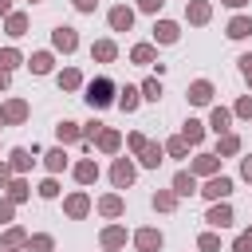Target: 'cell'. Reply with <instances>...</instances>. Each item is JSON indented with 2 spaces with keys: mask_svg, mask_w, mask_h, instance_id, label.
<instances>
[{
  "mask_svg": "<svg viewBox=\"0 0 252 252\" xmlns=\"http://www.w3.org/2000/svg\"><path fill=\"white\" fill-rule=\"evenodd\" d=\"M87 102H91V106H106V102H114V83H110V79H94V83L87 87Z\"/></svg>",
  "mask_w": 252,
  "mask_h": 252,
  "instance_id": "obj_1",
  "label": "cell"
},
{
  "mask_svg": "<svg viewBox=\"0 0 252 252\" xmlns=\"http://www.w3.org/2000/svg\"><path fill=\"white\" fill-rule=\"evenodd\" d=\"M201 193H205L209 201H220V197H228V193H232V181H228V177H213Z\"/></svg>",
  "mask_w": 252,
  "mask_h": 252,
  "instance_id": "obj_2",
  "label": "cell"
},
{
  "mask_svg": "<svg viewBox=\"0 0 252 252\" xmlns=\"http://www.w3.org/2000/svg\"><path fill=\"white\" fill-rule=\"evenodd\" d=\"M134 244H138L142 252H158V248H161V232H158V228H142V232L134 236Z\"/></svg>",
  "mask_w": 252,
  "mask_h": 252,
  "instance_id": "obj_3",
  "label": "cell"
},
{
  "mask_svg": "<svg viewBox=\"0 0 252 252\" xmlns=\"http://www.w3.org/2000/svg\"><path fill=\"white\" fill-rule=\"evenodd\" d=\"M110 177H114V185H118V189H126V185L134 181V165H130V161H114Z\"/></svg>",
  "mask_w": 252,
  "mask_h": 252,
  "instance_id": "obj_4",
  "label": "cell"
},
{
  "mask_svg": "<svg viewBox=\"0 0 252 252\" xmlns=\"http://www.w3.org/2000/svg\"><path fill=\"white\" fill-rule=\"evenodd\" d=\"M130 24H134V12L130 8H114L110 12V28L114 32H130Z\"/></svg>",
  "mask_w": 252,
  "mask_h": 252,
  "instance_id": "obj_5",
  "label": "cell"
},
{
  "mask_svg": "<svg viewBox=\"0 0 252 252\" xmlns=\"http://www.w3.org/2000/svg\"><path fill=\"white\" fill-rule=\"evenodd\" d=\"M205 220H209V224H217V228H224V224H232V209H228V205H213Z\"/></svg>",
  "mask_w": 252,
  "mask_h": 252,
  "instance_id": "obj_6",
  "label": "cell"
},
{
  "mask_svg": "<svg viewBox=\"0 0 252 252\" xmlns=\"http://www.w3.org/2000/svg\"><path fill=\"white\" fill-rule=\"evenodd\" d=\"M75 43H79V35L71 28H55V47L59 51H75Z\"/></svg>",
  "mask_w": 252,
  "mask_h": 252,
  "instance_id": "obj_7",
  "label": "cell"
},
{
  "mask_svg": "<svg viewBox=\"0 0 252 252\" xmlns=\"http://www.w3.org/2000/svg\"><path fill=\"white\" fill-rule=\"evenodd\" d=\"M189 98H193V102H201V106H205V102H209V98H213V83H205V79H201V83H193V87H189Z\"/></svg>",
  "mask_w": 252,
  "mask_h": 252,
  "instance_id": "obj_8",
  "label": "cell"
},
{
  "mask_svg": "<svg viewBox=\"0 0 252 252\" xmlns=\"http://www.w3.org/2000/svg\"><path fill=\"white\" fill-rule=\"evenodd\" d=\"M173 189H177L181 197H189V193H197V181H193V173H185V169H181V173L173 177Z\"/></svg>",
  "mask_w": 252,
  "mask_h": 252,
  "instance_id": "obj_9",
  "label": "cell"
},
{
  "mask_svg": "<svg viewBox=\"0 0 252 252\" xmlns=\"http://www.w3.org/2000/svg\"><path fill=\"white\" fill-rule=\"evenodd\" d=\"M248 32H252V20H248V16H236V20L228 24V35H232V39H244Z\"/></svg>",
  "mask_w": 252,
  "mask_h": 252,
  "instance_id": "obj_10",
  "label": "cell"
},
{
  "mask_svg": "<svg viewBox=\"0 0 252 252\" xmlns=\"http://www.w3.org/2000/svg\"><path fill=\"white\" fill-rule=\"evenodd\" d=\"M91 209V201H87V193H75V197H67V213L71 217H83Z\"/></svg>",
  "mask_w": 252,
  "mask_h": 252,
  "instance_id": "obj_11",
  "label": "cell"
},
{
  "mask_svg": "<svg viewBox=\"0 0 252 252\" xmlns=\"http://www.w3.org/2000/svg\"><path fill=\"white\" fill-rule=\"evenodd\" d=\"M154 35H158L161 43H173V39H177V24H169V20H161V24L154 28Z\"/></svg>",
  "mask_w": 252,
  "mask_h": 252,
  "instance_id": "obj_12",
  "label": "cell"
},
{
  "mask_svg": "<svg viewBox=\"0 0 252 252\" xmlns=\"http://www.w3.org/2000/svg\"><path fill=\"white\" fill-rule=\"evenodd\" d=\"M75 177H79L83 185H91V181L98 177V169H94V161H79V169H75Z\"/></svg>",
  "mask_w": 252,
  "mask_h": 252,
  "instance_id": "obj_13",
  "label": "cell"
},
{
  "mask_svg": "<svg viewBox=\"0 0 252 252\" xmlns=\"http://www.w3.org/2000/svg\"><path fill=\"white\" fill-rule=\"evenodd\" d=\"M32 71H35V75H47V71H51V55H47V51L32 55Z\"/></svg>",
  "mask_w": 252,
  "mask_h": 252,
  "instance_id": "obj_14",
  "label": "cell"
},
{
  "mask_svg": "<svg viewBox=\"0 0 252 252\" xmlns=\"http://www.w3.org/2000/svg\"><path fill=\"white\" fill-rule=\"evenodd\" d=\"M24 114H28V106H24V102H20V98H16V102H8V106H4V118H8V122H20V118H24Z\"/></svg>",
  "mask_w": 252,
  "mask_h": 252,
  "instance_id": "obj_15",
  "label": "cell"
},
{
  "mask_svg": "<svg viewBox=\"0 0 252 252\" xmlns=\"http://www.w3.org/2000/svg\"><path fill=\"white\" fill-rule=\"evenodd\" d=\"M228 122H232V114L217 106V110H213V130H217V134H224V130H228Z\"/></svg>",
  "mask_w": 252,
  "mask_h": 252,
  "instance_id": "obj_16",
  "label": "cell"
},
{
  "mask_svg": "<svg viewBox=\"0 0 252 252\" xmlns=\"http://www.w3.org/2000/svg\"><path fill=\"white\" fill-rule=\"evenodd\" d=\"M213 169H217V158H213V154H201V158L193 161V173H213Z\"/></svg>",
  "mask_w": 252,
  "mask_h": 252,
  "instance_id": "obj_17",
  "label": "cell"
},
{
  "mask_svg": "<svg viewBox=\"0 0 252 252\" xmlns=\"http://www.w3.org/2000/svg\"><path fill=\"white\" fill-rule=\"evenodd\" d=\"M102 244H106V248H118V244H126V232H122V228H106V232H102Z\"/></svg>",
  "mask_w": 252,
  "mask_h": 252,
  "instance_id": "obj_18",
  "label": "cell"
},
{
  "mask_svg": "<svg viewBox=\"0 0 252 252\" xmlns=\"http://www.w3.org/2000/svg\"><path fill=\"white\" fill-rule=\"evenodd\" d=\"M189 20H193V24H205V20H209V4H201V0L189 4Z\"/></svg>",
  "mask_w": 252,
  "mask_h": 252,
  "instance_id": "obj_19",
  "label": "cell"
},
{
  "mask_svg": "<svg viewBox=\"0 0 252 252\" xmlns=\"http://www.w3.org/2000/svg\"><path fill=\"white\" fill-rule=\"evenodd\" d=\"M98 209H102L106 217H118V213H122V201H118V197H102V201H98Z\"/></svg>",
  "mask_w": 252,
  "mask_h": 252,
  "instance_id": "obj_20",
  "label": "cell"
},
{
  "mask_svg": "<svg viewBox=\"0 0 252 252\" xmlns=\"http://www.w3.org/2000/svg\"><path fill=\"white\" fill-rule=\"evenodd\" d=\"M94 59L110 63V59H114V43H106V39H102V43H94Z\"/></svg>",
  "mask_w": 252,
  "mask_h": 252,
  "instance_id": "obj_21",
  "label": "cell"
},
{
  "mask_svg": "<svg viewBox=\"0 0 252 252\" xmlns=\"http://www.w3.org/2000/svg\"><path fill=\"white\" fill-rule=\"evenodd\" d=\"M134 63H154V47L150 43H138L134 47Z\"/></svg>",
  "mask_w": 252,
  "mask_h": 252,
  "instance_id": "obj_22",
  "label": "cell"
},
{
  "mask_svg": "<svg viewBox=\"0 0 252 252\" xmlns=\"http://www.w3.org/2000/svg\"><path fill=\"white\" fill-rule=\"evenodd\" d=\"M118 106H122V110H134V106H138V91H134V87H126V91H122V98H118Z\"/></svg>",
  "mask_w": 252,
  "mask_h": 252,
  "instance_id": "obj_23",
  "label": "cell"
},
{
  "mask_svg": "<svg viewBox=\"0 0 252 252\" xmlns=\"http://www.w3.org/2000/svg\"><path fill=\"white\" fill-rule=\"evenodd\" d=\"M201 134H205V130H201V122H193V118H189V122H185V134H181V138H185V142H201Z\"/></svg>",
  "mask_w": 252,
  "mask_h": 252,
  "instance_id": "obj_24",
  "label": "cell"
},
{
  "mask_svg": "<svg viewBox=\"0 0 252 252\" xmlns=\"http://www.w3.org/2000/svg\"><path fill=\"white\" fill-rule=\"evenodd\" d=\"M98 146L102 150H118V134L114 130H98Z\"/></svg>",
  "mask_w": 252,
  "mask_h": 252,
  "instance_id": "obj_25",
  "label": "cell"
},
{
  "mask_svg": "<svg viewBox=\"0 0 252 252\" xmlns=\"http://www.w3.org/2000/svg\"><path fill=\"white\" fill-rule=\"evenodd\" d=\"M142 161H146V165H158V161H161V146H150V142H146V150H142Z\"/></svg>",
  "mask_w": 252,
  "mask_h": 252,
  "instance_id": "obj_26",
  "label": "cell"
},
{
  "mask_svg": "<svg viewBox=\"0 0 252 252\" xmlns=\"http://www.w3.org/2000/svg\"><path fill=\"white\" fill-rule=\"evenodd\" d=\"M32 165V154L28 150H12V169H28Z\"/></svg>",
  "mask_w": 252,
  "mask_h": 252,
  "instance_id": "obj_27",
  "label": "cell"
},
{
  "mask_svg": "<svg viewBox=\"0 0 252 252\" xmlns=\"http://www.w3.org/2000/svg\"><path fill=\"white\" fill-rule=\"evenodd\" d=\"M16 63H20V51H12V47H8V51H0V71H12Z\"/></svg>",
  "mask_w": 252,
  "mask_h": 252,
  "instance_id": "obj_28",
  "label": "cell"
},
{
  "mask_svg": "<svg viewBox=\"0 0 252 252\" xmlns=\"http://www.w3.org/2000/svg\"><path fill=\"white\" fill-rule=\"evenodd\" d=\"M28 252H51V236H32L28 240Z\"/></svg>",
  "mask_w": 252,
  "mask_h": 252,
  "instance_id": "obj_29",
  "label": "cell"
},
{
  "mask_svg": "<svg viewBox=\"0 0 252 252\" xmlns=\"http://www.w3.org/2000/svg\"><path fill=\"white\" fill-rule=\"evenodd\" d=\"M24 28H28L24 16H8V35H24Z\"/></svg>",
  "mask_w": 252,
  "mask_h": 252,
  "instance_id": "obj_30",
  "label": "cell"
},
{
  "mask_svg": "<svg viewBox=\"0 0 252 252\" xmlns=\"http://www.w3.org/2000/svg\"><path fill=\"white\" fill-rule=\"evenodd\" d=\"M236 150H240V138L236 134H224L220 138V154H236Z\"/></svg>",
  "mask_w": 252,
  "mask_h": 252,
  "instance_id": "obj_31",
  "label": "cell"
},
{
  "mask_svg": "<svg viewBox=\"0 0 252 252\" xmlns=\"http://www.w3.org/2000/svg\"><path fill=\"white\" fill-rule=\"evenodd\" d=\"M63 165H67V158H63V150H51V154H47V169L55 173V169H63Z\"/></svg>",
  "mask_w": 252,
  "mask_h": 252,
  "instance_id": "obj_32",
  "label": "cell"
},
{
  "mask_svg": "<svg viewBox=\"0 0 252 252\" xmlns=\"http://www.w3.org/2000/svg\"><path fill=\"white\" fill-rule=\"evenodd\" d=\"M59 138H63V142H75V138H79L75 122H59Z\"/></svg>",
  "mask_w": 252,
  "mask_h": 252,
  "instance_id": "obj_33",
  "label": "cell"
},
{
  "mask_svg": "<svg viewBox=\"0 0 252 252\" xmlns=\"http://www.w3.org/2000/svg\"><path fill=\"white\" fill-rule=\"evenodd\" d=\"M4 244H8V248H20V244H24V232H20V228H8V232H4Z\"/></svg>",
  "mask_w": 252,
  "mask_h": 252,
  "instance_id": "obj_34",
  "label": "cell"
},
{
  "mask_svg": "<svg viewBox=\"0 0 252 252\" xmlns=\"http://www.w3.org/2000/svg\"><path fill=\"white\" fill-rule=\"evenodd\" d=\"M59 83H63L67 91H75V87H79V71H63V75H59Z\"/></svg>",
  "mask_w": 252,
  "mask_h": 252,
  "instance_id": "obj_35",
  "label": "cell"
},
{
  "mask_svg": "<svg viewBox=\"0 0 252 252\" xmlns=\"http://www.w3.org/2000/svg\"><path fill=\"white\" fill-rule=\"evenodd\" d=\"M169 154L173 158H185V138H169Z\"/></svg>",
  "mask_w": 252,
  "mask_h": 252,
  "instance_id": "obj_36",
  "label": "cell"
},
{
  "mask_svg": "<svg viewBox=\"0 0 252 252\" xmlns=\"http://www.w3.org/2000/svg\"><path fill=\"white\" fill-rule=\"evenodd\" d=\"M8 189H12V201H24V197H28V185H24V181H12Z\"/></svg>",
  "mask_w": 252,
  "mask_h": 252,
  "instance_id": "obj_37",
  "label": "cell"
},
{
  "mask_svg": "<svg viewBox=\"0 0 252 252\" xmlns=\"http://www.w3.org/2000/svg\"><path fill=\"white\" fill-rule=\"evenodd\" d=\"M201 248H205V252H217V248H220V240H217L213 232H205V236H201Z\"/></svg>",
  "mask_w": 252,
  "mask_h": 252,
  "instance_id": "obj_38",
  "label": "cell"
},
{
  "mask_svg": "<svg viewBox=\"0 0 252 252\" xmlns=\"http://www.w3.org/2000/svg\"><path fill=\"white\" fill-rule=\"evenodd\" d=\"M142 94H146V98H158V94H161V87H158V79H150V83L142 87Z\"/></svg>",
  "mask_w": 252,
  "mask_h": 252,
  "instance_id": "obj_39",
  "label": "cell"
},
{
  "mask_svg": "<svg viewBox=\"0 0 252 252\" xmlns=\"http://www.w3.org/2000/svg\"><path fill=\"white\" fill-rule=\"evenodd\" d=\"M154 205H158V209H173V193H158Z\"/></svg>",
  "mask_w": 252,
  "mask_h": 252,
  "instance_id": "obj_40",
  "label": "cell"
},
{
  "mask_svg": "<svg viewBox=\"0 0 252 252\" xmlns=\"http://www.w3.org/2000/svg\"><path fill=\"white\" fill-rule=\"evenodd\" d=\"M236 114H240V118H252V98H240V102H236Z\"/></svg>",
  "mask_w": 252,
  "mask_h": 252,
  "instance_id": "obj_41",
  "label": "cell"
},
{
  "mask_svg": "<svg viewBox=\"0 0 252 252\" xmlns=\"http://www.w3.org/2000/svg\"><path fill=\"white\" fill-rule=\"evenodd\" d=\"M236 252H252V228H248V232L236 240Z\"/></svg>",
  "mask_w": 252,
  "mask_h": 252,
  "instance_id": "obj_42",
  "label": "cell"
},
{
  "mask_svg": "<svg viewBox=\"0 0 252 252\" xmlns=\"http://www.w3.org/2000/svg\"><path fill=\"white\" fill-rule=\"evenodd\" d=\"M39 193H43V197H55V193H59V185H55V181H43V185H39Z\"/></svg>",
  "mask_w": 252,
  "mask_h": 252,
  "instance_id": "obj_43",
  "label": "cell"
},
{
  "mask_svg": "<svg viewBox=\"0 0 252 252\" xmlns=\"http://www.w3.org/2000/svg\"><path fill=\"white\" fill-rule=\"evenodd\" d=\"M240 71H244V79L252 83V55H244V59H240Z\"/></svg>",
  "mask_w": 252,
  "mask_h": 252,
  "instance_id": "obj_44",
  "label": "cell"
},
{
  "mask_svg": "<svg viewBox=\"0 0 252 252\" xmlns=\"http://www.w3.org/2000/svg\"><path fill=\"white\" fill-rule=\"evenodd\" d=\"M0 220H12V205L8 201H0Z\"/></svg>",
  "mask_w": 252,
  "mask_h": 252,
  "instance_id": "obj_45",
  "label": "cell"
},
{
  "mask_svg": "<svg viewBox=\"0 0 252 252\" xmlns=\"http://www.w3.org/2000/svg\"><path fill=\"white\" fill-rule=\"evenodd\" d=\"M138 4H142L146 12H158V8H161V0H138Z\"/></svg>",
  "mask_w": 252,
  "mask_h": 252,
  "instance_id": "obj_46",
  "label": "cell"
},
{
  "mask_svg": "<svg viewBox=\"0 0 252 252\" xmlns=\"http://www.w3.org/2000/svg\"><path fill=\"white\" fill-rule=\"evenodd\" d=\"M75 8H79V12H91V8H94V0H75Z\"/></svg>",
  "mask_w": 252,
  "mask_h": 252,
  "instance_id": "obj_47",
  "label": "cell"
},
{
  "mask_svg": "<svg viewBox=\"0 0 252 252\" xmlns=\"http://www.w3.org/2000/svg\"><path fill=\"white\" fill-rule=\"evenodd\" d=\"M240 169H244V177L252 181V158H244V165H240Z\"/></svg>",
  "mask_w": 252,
  "mask_h": 252,
  "instance_id": "obj_48",
  "label": "cell"
},
{
  "mask_svg": "<svg viewBox=\"0 0 252 252\" xmlns=\"http://www.w3.org/2000/svg\"><path fill=\"white\" fill-rule=\"evenodd\" d=\"M4 87H8V71H0V91H4Z\"/></svg>",
  "mask_w": 252,
  "mask_h": 252,
  "instance_id": "obj_49",
  "label": "cell"
},
{
  "mask_svg": "<svg viewBox=\"0 0 252 252\" xmlns=\"http://www.w3.org/2000/svg\"><path fill=\"white\" fill-rule=\"evenodd\" d=\"M4 181H8V165H0V185H4Z\"/></svg>",
  "mask_w": 252,
  "mask_h": 252,
  "instance_id": "obj_50",
  "label": "cell"
},
{
  "mask_svg": "<svg viewBox=\"0 0 252 252\" xmlns=\"http://www.w3.org/2000/svg\"><path fill=\"white\" fill-rule=\"evenodd\" d=\"M224 4H228V8H240V4H248V0H224Z\"/></svg>",
  "mask_w": 252,
  "mask_h": 252,
  "instance_id": "obj_51",
  "label": "cell"
},
{
  "mask_svg": "<svg viewBox=\"0 0 252 252\" xmlns=\"http://www.w3.org/2000/svg\"><path fill=\"white\" fill-rule=\"evenodd\" d=\"M0 16H8V0H0Z\"/></svg>",
  "mask_w": 252,
  "mask_h": 252,
  "instance_id": "obj_52",
  "label": "cell"
},
{
  "mask_svg": "<svg viewBox=\"0 0 252 252\" xmlns=\"http://www.w3.org/2000/svg\"><path fill=\"white\" fill-rule=\"evenodd\" d=\"M4 122H8V118H4V110H0V126H4Z\"/></svg>",
  "mask_w": 252,
  "mask_h": 252,
  "instance_id": "obj_53",
  "label": "cell"
}]
</instances>
